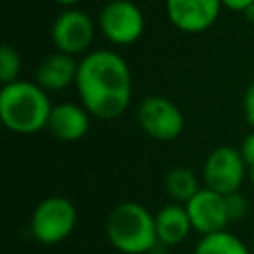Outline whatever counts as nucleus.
<instances>
[{
	"label": "nucleus",
	"mask_w": 254,
	"mask_h": 254,
	"mask_svg": "<svg viewBox=\"0 0 254 254\" xmlns=\"http://www.w3.org/2000/svg\"><path fill=\"white\" fill-rule=\"evenodd\" d=\"M95 36V26L91 18L81 10H64L52 26V40L58 52L77 56L83 54Z\"/></svg>",
	"instance_id": "obj_8"
},
{
	"label": "nucleus",
	"mask_w": 254,
	"mask_h": 254,
	"mask_svg": "<svg viewBox=\"0 0 254 254\" xmlns=\"http://www.w3.org/2000/svg\"><path fill=\"white\" fill-rule=\"evenodd\" d=\"M52 109L48 91L36 81L16 79L0 89V119L12 133L34 135L48 129Z\"/></svg>",
	"instance_id": "obj_2"
},
{
	"label": "nucleus",
	"mask_w": 254,
	"mask_h": 254,
	"mask_svg": "<svg viewBox=\"0 0 254 254\" xmlns=\"http://www.w3.org/2000/svg\"><path fill=\"white\" fill-rule=\"evenodd\" d=\"M60 6H73V4H77L79 0H56Z\"/></svg>",
	"instance_id": "obj_22"
},
{
	"label": "nucleus",
	"mask_w": 254,
	"mask_h": 254,
	"mask_svg": "<svg viewBox=\"0 0 254 254\" xmlns=\"http://www.w3.org/2000/svg\"><path fill=\"white\" fill-rule=\"evenodd\" d=\"M246 177H248V171H246L242 153L240 149H234L230 145H220L212 149L202 165L204 187L220 194H230L240 190Z\"/></svg>",
	"instance_id": "obj_5"
},
{
	"label": "nucleus",
	"mask_w": 254,
	"mask_h": 254,
	"mask_svg": "<svg viewBox=\"0 0 254 254\" xmlns=\"http://www.w3.org/2000/svg\"><path fill=\"white\" fill-rule=\"evenodd\" d=\"M109 2H111V0H109Z\"/></svg>",
	"instance_id": "obj_23"
},
{
	"label": "nucleus",
	"mask_w": 254,
	"mask_h": 254,
	"mask_svg": "<svg viewBox=\"0 0 254 254\" xmlns=\"http://www.w3.org/2000/svg\"><path fill=\"white\" fill-rule=\"evenodd\" d=\"M240 153L242 159L246 163V171H248V179L254 183V131L250 135H246V139L240 145Z\"/></svg>",
	"instance_id": "obj_18"
},
{
	"label": "nucleus",
	"mask_w": 254,
	"mask_h": 254,
	"mask_svg": "<svg viewBox=\"0 0 254 254\" xmlns=\"http://www.w3.org/2000/svg\"><path fill=\"white\" fill-rule=\"evenodd\" d=\"M165 189H167V194L179 202V204H187L198 190H200V185L194 177V173L187 167H175L167 173L165 177Z\"/></svg>",
	"instance_id": "obj_14"
},
{
	"label": "nucleus",
	"mask_w": 254,
	"mask_h": 254,
	"mask_svg": "<svg viewBox=\"0 0 254 254\" xmlns=\"http://www.w3.org/2000/svg\"><path fill=\"white\" fill-rule=\"evenodd\" d=\"M20 71H22L20 54L12 46H2L0 48V81H2V85L20 79Z\"/></svg>",
	"instance_id": "obj_16"
},
{
	"label": "nucleus",
	"mask_w": 254,
	"mask_h": 254,
	"mask_svg": "<svg viewBox=\"0 0 254 254\" xmlns=\"http://www.w3.org/2000/svg\"><path fill=\"white\" fill-rule=\"evenodd\" d=\"M226 196V210H228V218L230 222H236V220H242L248 212V200L246 196L236 190V192H230V194H224Z\"/></svg>",
	"instance_id": "obj_17"
},
{
	"label": "nucleus",
	"mask_w": 254,
	"mask_h": 254,
	"mask_svg": "<svg viewBox=\"0 0 254 254\" xmlns=\"http://www.w3.org/2000/svg\"><path fill=\"white\" fill-rule=\"evenodd\" d=\"M220 2L228 10H240V12H244L248 6L254 4V0H220Z\"/></svg>",
	"instance_id": "obj_20"
},
{
	"label": "nucleus",
	"mask_w": 254,
	"mask_h": 254,
	"mask_svg": "<svg viewBox=\"0 0 254 254\" xmlns=\"http://www.w3.org/2000/svg\"><path fill=\"white\" fill-rule=\"evenodd\" d=\"M185 206L190 216L192 230L200 232L202 236L226 230V226L230 224L226 210V196L208 187H200V190Z\"/></svg>",
	"instance_id": "obj_9"
},
{
	"label": "nucleus",
	"mask_w": 254,
	"mask_h": 254,
	"mask_svg": "<svg viewBox=\"0 0 254 254\" xmlns=\"http://www.w3.org/2000/svg\"><path fill=\"white\" fill-rule=\"evenodd\" d=\"M89 119L91 115L81 103H58L50 113L48 131L62 143H73L85 137Z\"/></svg>",
	"instance_id": "obj_11"
},
{
	"label": "nucleus",
	"mask_w": 254,
	"mask_h": 254,
	"mask_svg": "<svg viewBox=\"0 0 254 254\" xmlns=\"http://www.w3.org/2000/svg\"><path fill=\"white\" fill-rule=\"evenodd\" d=\"M77 65L73 56L56 52L44 58L36 69V83L46 91H60L67 85L75 83L77 77Z\"/></svg>",
	"instance_id": "obj_12"
},
{
	"label": "nucleus",
	"mask_w": 254,
	"mask_h": 254,
	"mask_svg": "<svg viewBox=\"0 0 254 254\" xmlns=\"http://www.w3.org/2000/svg\"><path fill=\"white\" fill-rule=\"evenodd\" d=\"M244 117H246V123L254 127V79L250 81V85L246 87L244 91Z\"/></svg>",
	"instance_id": "obj_19"
},
{
	"label": "nucleus",
	"mask_w": 254,
	"mask_h": 254,
	"mask_svg": "<svg viewBox=\"0 0 254 254\" xmlns=\"http://www.w3.org/2000/svg\"><path fill=\"white\" fill-rule=\"evenodd\" d=\"M101 34L115 46L135 44L145 32V18L131 0H111L99 14Z\"/></svg>",
	"instance_id": "obj_7"
},
{
	"label": "nucleus",
	"mask_w": 254,
	"mask_h": 254,
	"mask_svg": "<svg viewBox=\"0 0 254 254\" xmlns=\"http://www.w3.org/2000/svg\"><path fill=\"white\" fill-rule=\"evenodd\" d=\"M194 254H252L246 244L228 230L200 236L194 246Z\"/></svg>",
	"instance_id": "obj_15"
},
{
	"label": "nucleus",
	"mask_w": 254,
	"mask_h": 254,
	"mask_svg": "<svg viewBox=\"0 0 254 254\" xmlns=\"http://www.w3.org/2000/svg\"><path fill=\"white\" fill-rule=\"evenodd\" d=\"M244 16H246V20H248V22H252V24H254V4H252V6H248V8L244 10Z\"/></svg>",
	"instance_id": "obj_21"
},
{
	"label": "nucleus",
	"mask_w": 254,
	"mask_h": 254,
	"mask_svg": "<svg viewBox=\"0 0 254 254\" xmlns=\"http://www.w3.org/2000/svg\"><path fill=\"white\" fill-rule=\"evenodd\" d=\"M155 228H157V238L161 246L183 244L192 230V222L187 212V206L179 202L165 204L155 214Z\"/></svg>",
	"instance_id": "obj_13"
},
{
	"label": "nucleus",
	"mask_w": 254,
	"mask_h": 254,
	"mask_svg": "<svg viewBox=\"0 0 254 254\" xmlns=\"http://www.w3.org/2000/svg\"><path fill=\"white\" fill-rule=\"evenodd\" d=\"M77 210L65 196H48L38 202L30 218V232L40 244H60L75 228Z\"/></svg>",
	"instance_id": "obj_4"
},
{
	"label": "nucleus",
	"mask_w": 254,
	"mask_h": 254,
	"mask_svg": "<svg viewBox=\"0 0 254 254\" xmlns=\"http://www.w3.org/2000/svg\"><path fill=\"white\" fill-rule=\"evenodd\" d=\"M109 244L123 254H147L159 246L155 214L135 200L115 204L105 220Z\"/></svg>",
	"instance_id": "obj_3"
},
{
	"label": "nucleus",
	"mask_w": 254,
	"mask_h": 254,
	"mask_svg": "<svg viewBox=\"0 0 254 254\" xmlns=\"http://www.w3.org/2000/svg\"><path fill=\"white\" fill-rule=\"evenodd\" d=\"M171 24L187 34H200L208 30L222 8L220 0H165Z\"/></svg>",
	"instance_id": "obj_10"
},
{
	"label": "nucleus",
	"mask_w": 254,
	"mask_h": 254,
	"mask_svg": "<svg viewBox=\"0 0 254 254\" xmlns=\"http://www.w3.org/2000/svg\"><path fill=\"white\" fill-rule=\"evenodd\" d=\"M75 87L89 115L103 121L123 115L133 93L129 65L111 50H95L79 60Z\"/></svg>",
	"instance_id": "obj_1"
},
{
	"label": "nucleus",
	"mask_w": 254,
	"mask_h": 254,
	"mask_svg": "<svg viewBox=\"0 0 254 254\" xmlns=\"http://www.w3.org/2000/svg\"><path fill=\"white\" fill-rule=\"evenodd\" d=\"M139 127L155 141H173L185 129V115L177 103L163 95H149L137 107Z\"/></svg>",
	"instance_id": "obj_6"
}]
</instances>
